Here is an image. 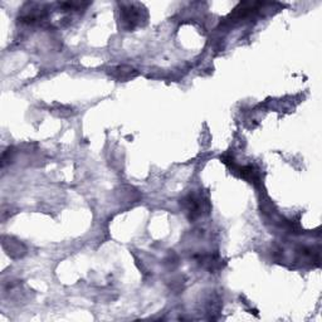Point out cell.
I'll list each match as a JSON object with an SVG mask.
<instances>
[{
    "label": "cell",
    "instance_id": "cell-1",
    "mask_svg": "<svg viewBox=\"0 0 322 322\" xmlns=\"http://www.w3.org/2000/svg\"><path fill=\"white\" fill-rule=\"evenodd\" d=\"M143 11L140 8H134L132 5L127 6L121 11V20H124L125 25L129 29H134L143 20Z\"/></svg>",
    "mask_w": 322,
    "mask_h": 322
},
{
    "label": "cell",
    "instance_id": "cell-2",
    "mask_svg": "<svg viewBox=\"0 0 322 322\" xmlns=\"http://www.w3.org/2000/svg\"><path fill=\"white\" fill-rule=\"evenodd\" d=\"M110 71V75H112L118 80H129L137 76L136 71L132 67H127V66H117Z\"/></svg>",
    "mask_w": 322,
    "mask_h": 322
},
{
    "label": "cell",
    "instance_id": "cell-3",
    "mask_svg": "<svg viewBox=\"0 0 322 322\" xmlns=\"http://www.w3.org/2000/svg\"><path fill=\"white\" fill-rule=\"evenodd\" d=\"M183 204L184 207L186 208V210L190 213L191 218H195L201 214V209H203V207H201V200L199 198H196L195 195L186 196L183 200Z\"/></svg>",
    "mask_w": 322,
    "mask_h": 322
}]
</instances>
